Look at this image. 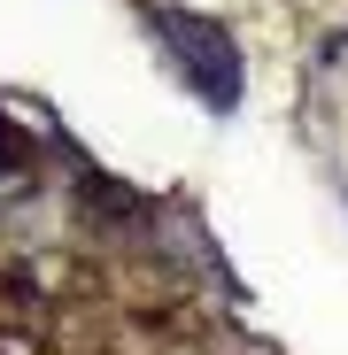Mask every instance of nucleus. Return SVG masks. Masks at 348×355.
Returning <instances> with one entry per match:
<instances>
[{
    "instance_id": "nucleus-1",
    "label": "nucleus",
    "mask_w": 348,
    "mask_h": 355,
    "mask_svg": "<svg viewBox=\"0 0 348 355\" xmlns=\"http://www.w3.org/2000/svg\"><path fill=\"white\" fill-rule=\"evenodd\" d=\"M155 31L179 46V70H186V85H194L209 108H232V101H240V54H232V39H224L209 16L155 8Z\"/></svg>"
}]
</instances>
